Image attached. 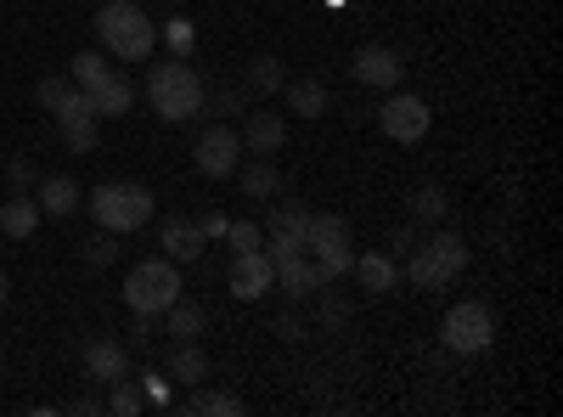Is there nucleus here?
Listing matches in <instances>:
<instances>
[{
	"label": "nucleus",
	"instance_id": "30",
	"mask_svg": "<svg viewBox=\"0 0 563 417\" xmlns=\"http://www.w3.org/2000/svg\"><path fill=\"white\" fill-rule=\"evenodd\" d=\"M164 45H169L175 57H192V45H198V29H192V23H180V18H169V23H164Z\"/></svg>",
	"mask_w": 563,
	"mask_h": 417
},
{
	"label": "nucleus",
	"instance_id": "32",
	"mask_svg": "<svg viewBox=\"0 0 563 417\" xmlns=\"http://www.w3.org/2000/svg\"><path fill=\"white\" fill-rule=\"evenodd\" d=\"M225 238H231V249H265V238H260V226L254 220H238V226H225Z\"/></svg>",
	"mask_w": 563,
	"mask_h": 417
},
{
	"label": "nucleus",
	"instance_id": "3",
	"mask_svg": "<svg viewBox=\"0 0 563 417\" xmlns=\"http://www.w3.org/2000/svg\"><path fill=\"white\" fill-rule=\"evenodd\" d=\"M467 265V243L456 238V231H434L429 243H417L411 260H406V283L422 288V294H440L445 283H456Z\"/></svg>",
	"mask_w": 563,
	"mask_h": 417
},
{
	"label": "nucleus",
	"instance_id": "18",
	"mask_svg": "<svg viewBox=\"0 0 563 417\" xmlns=\"http://www.w3.org/2000/svg\"><path fill=\"white\" fill-rule=\"evenodd\" d=\"M34 204H40L45 220H63V215L79 209V187H74L68 175H45V180H40V193H34Z\"/></svg>",
	"mask_w": 563,
	"mask_h": 417
},
{
	"label": "nucleus",
	"instance_id": "6",
	"mask_svg": "<svg viewBox=\"0 0 563 417\" xmlns=\"http://www.w3.org/2000/svg\"><path fill=\"white\" fill-rule=\"evenodd\" d=\"M305 254L316 260L321 283H339V276H350V220L344 215H310L305 220Z\"/></svg>",
	"mask_w": 563,
	"mask_h": 417
},
{
	"label": "nucleus",
	"instance_id": "22",
	"mask_svg": "<svg viewBox=\"0 0 563 417\" xmlns=\"http://www.w3.org/2000/svg\"><path fill=\"white\" fill-rule=\"evenodd\" d=\"M238 187H243V198H276L282 175H276L271 158H254V164H238Z\"/></svg>",
	"mask_w": 563,
	"mask_h": 417
},
{
	"label": "nucleus",
	"instance_id": "1",
	"mask_svg": "<svg viewBox=\"0 0 563 417\" xmlns=\"http://www.w3.org/2000/svg\"><path fill=\"white\" fill-rule=\"evenodd\" d=\"M97 40L119 63H147L153 45H158V23L141 12V0H108L97 12Z\"/></svg>",
	"mask_w": 563,
	"mask_h": 417
},
{
	"label": "nucleus",
	"instance_id": "11",
	"mask_svg": "<svg viewBox=\"0 0 563 417\" xmlns=\"http://www.w3.org/2000/svg\"><path fill=\"white\" fill-rule=\"evenodd\" d=\"M350 74L361 85H372V90H395L406 79V63H400L395 45H361V52L350 57Z\"/></svg>",
	"mask_w": 563,
	"mask_h": 417
},
{
	"label": "nucleus",
	"instance_id": "10",
	"mask_svg": "<svg viewBox=\"0 0 563 417\" xmlns=\"http://www.w3.org/2000/svg\"><path fill=\"white\" fill-rule=\"evenodd\" d=\"M57 130H63L68 153H97V142H102V119L90 113L85 90H74V97H68V102L57 108Z\"/></svg>",
	"mask_w": 563,
	"mask_h": 417
},
{
	"label": "nucleus",
	"instance_id": "16",
	"mask_svg": "<svg viewBox=\"0 0 563 417\" xmlns=\"http://www.w3.org/2000/svg\"><path fill=\"white\" fill-rule=\"evenodd\" d=\"M158 243H164V260H175V265H192V260L203 254V231H198V220H164Z\"/></svg>",
	"mask_w": 563,
	"mask_h": 417
},
{
	"label": "nucleus",
	"instance_id": "17",
	"mask_svg": "<svg viewBox=\"0 0 563 417\" xmlns=\"http://www.w3.org/2000/svg\"><path fill=\"white\" fill-rule=\"evenodd\" d=\"M355 265V283L366 288V294H395V283H400V265L389 260V254H361V260H350Z\"/></svg>",
	"mask_w": 563,
	"mask_h": 417
},
{
	"label": "nucleus",
	"instance_id": "15",
	"mask_svg": "<svg viewBox=\"0 0 563 417\" xmlns=\"http://www.w3.org/2000/svg\"><path fill=\"white\" fill-rule=\"evenodd\" d=\"M85 373L97 378V384L130 378V361H124V344H119V339H90V344H85Z\"/></svg>",
	"mask_w": 563,
	"mask_h": 417
},
{
	"label": "nucleus",
	"instance_id": "13",
	"mask_svg": "<svg viewBox=\"0 0 563 417\" xmlns=\"http://www.w3.org/2000/svg\"><path fill=\"white\" fill-rule=\"evenodd\" d=\"M282 142H288V119L271 113V108H254L249 124H243V153L271 158V153H282Z\"/></svg>",
	"mask_w": 563,
	"mask_h": 417
},
{
	"label": "nucleus",
	"instance_id": "35",
	"mask_svg": "<svg viewBox=\"0 0 563 417\" xmlns=\"http://www.w3.org/2000/svg\"><path fill=\"white\" fill-rule=\"evenodd\" d=\"M225 226H231L225 215H203V220H198V231H203V243H214V238H225Z\"/></svg>",
	"mask_w": 563,
	"mask_h": 417
},
{
	"label": "nucleus",
	"instance_id": "2",
	"mask_svg": "<svg viewBox=\"0 0 563 417\" xmlns=\"http://www.w3.org/2000/svg\"><path fill=\"white\" fill-rule=\"evenodd\" d=\"M147 97H153V108H158L164 124H186V119H198V113H203L209 90H203V79H198L192 63H186V57H169V63H153V74H147Z\"/></svg>",
	"mask_w": 563,
	"mask_h": 417
},
{
	"label": "nucleus",
	"instance_id": "24",
	"mask_svg": "<svg viewBox=\"0 0 563 417\" xmlns=\"http://www.w3.org/2000/svg\"><path fill=\"white\" fill-rule=\"evenodd\" d=\"M180 411H198V417H209V411H214V417H243V400H238V395H225V389H198Z\"/></svg>",
	"mask_w": 563,
	"mask_h": 417
},
{
	"label": "nucleus",
	"instance_id": "20",
	"mask_svg": "<svg viewBox=\"0 0 563 417\" xmlns=\"http://www.w3.org/2000/svg\"><path fill=\"white\" fill-rule=\"evenodd\" d=\"M282 97H288V108L299 119H321L327 113V85L321 79H288V85H282Z\"/></svg>",
	"mask_w": 563,
	"mask_h": 417
},
{
	"label": "nucleus",
	"instance_id": "26",
	"mask_svg": "<svg viewBox=\"0 0 563 417\" xmlns=\"http://www.w3.org/2000/svg\"><path fill=\"white\" fill-rule=\"evenodd\" d=\"M74 90H79V85H74L68 74H45V79L34 85V102H40L45 113H57V108H63V102L74 97Z\"/></svg>",
	"mask_w": 563,
	"mask_h": 417
},
{
	"label": "nucleus",
	"instance_id": "25",
	"mask_svg": "<svg viewBox=\"0 0 563 417\" xmlns=\"http://www.w3.org/2000/svg\"><path fill=\"white\" fill-rule=\"evenodd\" d=\"M164 328H169L175 339H198V333H203V310H198L192 299H175V305L164 310Z\"/></svg>",
	"mask_w": 563,
	"mask_h": 417
},
{
	"label": "nucleus",
	"instance_id": "12",
	"mask_svg": "<svg viewBox=\"0 0 563 417\" xmlns=\"http://www.w3.org/2000/svg\"><path fill=\"white\" fill-rule=\"evenodd\" d=\"M276 288V265L265 249H243L238 260H231V294L238 299H265Z\"/></svg>",
	"mask_w": 563,
	"mask_h": 417
},
{
	"label": "nucleus",
	"instance_id": "29",
	"mask_svg": "<svg viewBox=\"0 0 563 417\" xmlns=\"http://www.w3.org/2000/svg\"><path fill=\"white\" fill-rule=\"evenodd\" d=\"M141 406H147V395H141L130 378H113V395H108V411H119V417H135Z\"/></svg>",
	"mask_w": 563,
	"mask_h": 417
},
{
	"label": "nucleus",
	"instance_id": "5",
	"mask_svg": "<svg viewBox=\"0 0 563 417\" xmlns=\"http://www.w3.org/2000/svg\"><path fill=\"white\" fill-rule=\"evenodd\" d=\"M180 299V265L175 260H141V265H130V276H124V305L135 310V316H164L169 305Z\"/></svg>",
	"mask_w": 563,
	"mask_h": 417
},
{
	"label": "nucleus",
	"instance_id": "4",
	"mask_svg": "<svg viewBox=\"0 0 563 417\" xmlns=\"http://www.w3.org/2000/svg\"><path fill=\"white\" fill-rule=\"evenodd\" d=\"M85 204H90V220L102 231H141L153 220V193L141 187V180H108V187H97Z\"/></svg>",
	"mask_w": 563,
	"mask_h": 417
},
{
	"label": "nucleus",
	"instance_id": "36",
	"mask_svg": "<svg viewBox=\"0 0 563 417\" xmlns=\"http://www.w3.org/2000/svg\"><path fill=\"white\" fill-rule=\"evenodd\" d=\"M214 113H243V90H220V108Z\"/></svg>",
	"mask_w": 563,
	"mask_h": 417
},
{
	"label": "nucleus",
	"instance_id": "37",
	"mask_svg": "<svg viewBox=\"0 0 563 417\" xmlns=\"http://www.w3.org/2000/svg\"><path fill=\"white\" fill-rule=\"evenodd\" d=\"M276 333H282V339H294V344L305 339V328H299V316H282V321H276Z\"/></svg>",
	"mask_w": 563,
	"mask_h": 417
},
{
	"label": "nucleus",
	"instance_id": "38",
	"mask_svg": "<svg viewBox=\"0 0 563 417\" xmlns=\"http://www.w3.org/2000/svg\"><path fill=\"white\" fill-rule=\"evenodd\" d=\"M7 294H12V283H7V271H0V305H7Z\"/></svg>",
	"mask_w": 563,
	"mask_h": 417
},
{
	"label": "nucleus",
	"instance_id": "14",
	"mask_svg": "<svg viewBox=\"0 0 563 417\" xmlns=\"http://www.w3.org/2000/svg\"><path fill=\"white\" fill-rule=\"evenodd\" d=\"M85 102H90V113H97V119H124L130 102H135V90H130L124 74H102L97 85H85Z\"/></svg>",
	"mask_w": 563,
	"mask_h": 417
},
{
	"label": "nucleus",
	"instance_id": "34",
	"mask_svg": "<svg viewBox=\"0 0 563 417\" xmlns=\"http://www.w3.org/2000/svg\"><path fill=\"white\" fill-rule=\"evenodd\" d=\"M141 395H147L153 406H164V400H169V384H164V373H141Z\"/></svg>",
	"mask_w": 563,
	"mask_h": 417
},
{
	"label": "nucleus",
	"instance_id": "23",
	"mask_svg": "<svg viewBox=\"0 0 563 417\" xmlns=\"http://www.w3.org/2000/svg\"><path fill=\"white\" fill-rule=\"evenodd\" d=\"M169 378L175 384H203L209 378V355L198 350V339H180V350L169 355Z\"/></svg>",
	"mask_w": 563,
	"mask_h": 417
},
{
	"label": "nucleus",
	"instance_id": "19",
	"mask_svg": "<svg viewBox=\"0 0 563 417\" xmlns=\"http://www.w3.org/2000/svg\"><path fill=\"white\" fill-rule=\"evenodd\" d=\"M45 215H40V204L29 198V193H18V198H7V204H0V231H7V238H34V226H40Z\"/></svg>",
	"mask_w": 563,
	"mask_h": 417
},
{
	"label": "nucleus",
	"instance_id": "27",
	"mask_svg": "<svg viewBox=\"0 0 563 417\" xmlns=\"http://www.w3.org/2000/svg\"><path fill=\"white\" fill-rule=\"evenodd\" d=\"M102 74H113V68H108V52H79L74 68H68V79H74L79 90H85V85H97Z\"/></svg>",
	"mask_w": 563,
	"mask_h": 417
},
{
	"label": "nucleus",
	"instance_id": "8",
	"mask_svg": "<svg viewBox=\"0 0 563 417\" xmlns=\"http://www.w3.org/2000/svg\"><path fill=\"white\" fill-rule=\"evenodd\" d=\"M429 102L422 97H411V90H389V97L378 102V130L389 135V142H400V147H411V142H422V135H429Z\"/></svg>",
	"mask_w": 563,
	"mask_h": 417
},
{
	"label": "nucleus",
	"instance_id": "7",
	"mask_svg": "<svg viewBox=\"0 0 563 417\" xmlns=\"http://www.w3.org/2000/svg\"><path fill=\"white\" fill-rule=\"evenodd\" d=\"M440 339H445V350H456V355H479V350H490V339H496V316H490L479 299H462V305L445 310Z\"/></svg>",
	"mask_w": 563,
	"mask_h": 417
},
{
	"label": "nucleus",
	"instance_id": "9",
	"mask_svg": "<svg viewBox=\"0 0 563 417\" xmlns=\"http://www.w3.org/2000/svg\"><path fill=\"white\" fill-rule=\"evenodd\" d=\"M192 164H198V175H209V180L238 175V164H243V135L225 130V124H209V130L198 135V147H192Z\"/></svg>",
	"mask_w": 563,
	"mask_h": 417
},
{
	"label": "nucleus",
	"instance_id": "31",
	"mask_svg": "<svg viewBox=\"0 0 563 417\" xmlns=\"http://www.w3.org/2000/svg\"><path fill=\"white\" fill-rule=\"evenodd\" d=\"M445 209H451V204H445V193H440V187H422V193L411 198V215H417V220H440Z\"/></svg>",
	"mask_w": 563,
	"mask_h": 417
},
{
	"label": "nucleus",
	"instance_id": "33",
	"mask_svg": "<svg viewBox=\"0 0 563 417\" xmlns=\"http://www.w3.org/2000/svg\"><path fill=\"white\" fill-rule=\"evenodd\" d=\"M113 238H119V231H97V238L85 243V260H90V265H108V260L119 254V249H113Z\"/></svg>",
	"mask_w": 563,
	"mask_h": 417
},
{
	"label": "nucleus",
	"instance_id": "21",
	"mask_svg": "<svg viewBox=\"0 0 563 417\" xmlns=\"http://www.w3.org/2000/svg\"><path fill=\"white\" fill-rule=\"evenodd\" d=\"M305 220H310L305 204H282V209H271L265 243H305Z\"/></svg>",
	"mask_w": 563,
	"mask_h": 417
},
{
	"label": "nucleus",
	"instance_id": "28",
	"mask_svg": "<svg viewBox=\"0 0 563 417\" xmlns=\"http://www.w3.org/2000/svg\"><path fill=\"white\" fill-rule=\"evenodd\" d=\"M249 85L260 90V97H271V90H282V85H288V68H282L276 57H260V63L249 68Z\"/></svg>",
	"mask_w": 563,
	"mask_h": 417
}]
</instances>
